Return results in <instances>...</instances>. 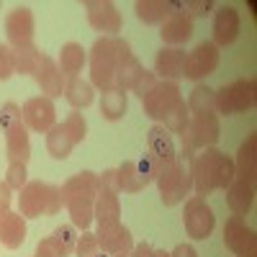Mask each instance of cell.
I'll use <instances>...</instances> for the list:
<instances>
[{
	"instance_id": "cell-1",
	"label": "cell",
	"mask_w": 257,
	"mask_h": 257,
	"mask_svg": "<svg viewBox=\"0 0 257 257\" xmlns=\"http://www.w3.org/2000/svg\"><path fill=\"white\" fill-rule=\"evenodd\" d=\"M188 126L180 134L183 139V155L196 157L201 149H208L219 142V113L213 108V90L206 85H196L188 95Z\"/></svg>"
},
{
	"instance_id": "cell-2",
	"label": "cell",
	"mask_w": 257,
	"mask_h": 257,
	"mask_svg": "<svg viewBox=\"0 0 257 257\" xmlns=\"http://www.w3.org/2000/svg\"><path fill=\"white\" fill-rule=\"evenodd\" d=\"M190 173H193V190L203 198L213 190H226L231 185L234 160L221 149L208 147V149H201V155L193 157Z\"/></svg>"
},
{
	"instance_id": "cell-3",
	"label": "cell",
	"mask_w": 257,
	"mask_h": 257,
	"mask_svg": "<svg viewBox=\"0 0 257 257\" xmlns=\"http://www.w3.org/2000/svg\"><path fill=\"white\" fill-rule=\"evenodd\" d=\"M128 57H132V47L126 39L100 36L90 49V85L100 90H113L116 70Z\"/></svg>"
},
{
	"instance_id": "cell-4",
	"label": "cell",
	"mask_w": 257,
	"mask_h": 257,
	"mask_svg": "<svg viewBox=\"0 0 257 257\" xmlns=\"http://www.w3.org/2000/svg\"><path fill=\"white\" fill-rule=\"evenodd\" d=\"M62 206H67L72 224L88 231L93 224V206L98 198V175L95 173H77L59 188Z\"/></svg>"
},
{
	"instance_id": "cell-5",
	"label": "cell",
	"mask_w": 257,
	"mask_h": 257,
	"mask_svg": "<svg viewBox=\"0 0 257 257\" xmlns=\"http://www.w3.org/2000/svg\"><path fill=\"white\" fill-rule=\"evenodd\" d=\"M0 128L6 134V155L8 162L26 165L31 157V142H29V128L21 118V105L6 103L0 108Z\"/></svg>"
},
{
	"instance_id": "cell-6",
	"label": "cell",
	"mask_w": 257,
	"mask_h": 257,
	"mask_svg": "<svg viewBox=\"0 0 257 257\" xmlns=\"http://www.w3.org/2000/svg\"><path fill=\"white\" fill-rule=\"evenodd\" d=\"M62 208V196H59V188L49 185V183H41V180H31L21 188V196H18V213L24 219H39L41 213L44 216H54Z\"/></svg>"
},
{
	"instance_id": "cell-7",
	"label": "cell",
	"mask_w": 257,
	"mask_h": 257,
	"mask_svg": "<svg viewBox=\"0 0 257 257\" xmlns=\"http://www.w3.org/2000/svg\"><path fill=\"white\" fill-rule=\"evenodd\" d=\"M190 162H193V157L178 155V160H175L173 165L162 167V170H160V175L155 178L165 206H175V203H180V201L188 196V193L193 190Z\"/></svg>"
},
{
	"instance_id": "cell-8",
	"label": "cell",
	"mask_w": 257,
	"mask_h": 257,
	"mask_svg": "<svg viewBox=\"0 0 257 257\" xmlns=\"http://www.w3.org/2000/svg\"><path fill=\"white\" fill-rule=\"evenodd\" d=\"M252 105H254V80H234L231 85H224L221 90H213L216 113L231 116L252 108Z\"/></svg>"
},
{
	"instance_id": "cell-9",
	"label": "cell",
	"mask_w": 257,
	"mask_h": 257,
	"mask_svg": "<svg viewBox=\"0 0 257 257\" xmlns=\"http://www.w3.org/2000/svg\"><path fill=\"white\" fill-rule=\"evenodd\" d=\"M160 170H162V165H160L152 155H149V152H147L139 162H134V160L123 162V165L118 167L121 190H126V193H139V190H144L149 183L160 175Z\"/></svg>"
},
{
	"instance_id": "cell-10",
	"label": "cell",
	"mask_w": 257,
	"mask_h": 257,
	"mask_svg": "<svg viewBox=\"0 0 257 257\" xmlns=\"http://www.w3.org/2000/svg\"><path fill=\"white\" fill-rule=\"evenodd\" d=\"M183 100L180 95V88L178 82H170V80H157L155 88L149 90L144 98H142V105H144V113L155 121H165V116L175 108V105Z\"/></svg>"
},
{
	"instance_id": "cell-11",
	"label": "cell",
	"mask_w": 257,
	"mask_h": 257,
	"mask_svg": "<svg viewBox=\"0 0 257 257\" xmlns=\"http://www.w3.org/2000/svg\"><path fill=\"white\" fill-rule=\"evenodd\" d=\"M183 224H185V231H188L190 239H208L211 231H213V224H216V219H213L211 206L201 196H193L185 203Z\"/></svg>"
},
{
	"instance_id": "cell-12",
	"label": "cell",
	"mask_w": 257,
	"mask_h": 257,
	"mask_svg": "<svg viewBox=\"0 0 257 257\" xmlns=\"http://www.w3.org/2000/svg\"><path fill=\"white\" fill-rule=\"evenodd\" d=\"M224 242L237 257H257V234L242 221V216H231L224 224Z\"/></svg>"
},
{
	"instance_id": "cell-13",
	"label": "cell",
	"mask_w": 257,
	"mask_h": 257,
	"mask_svg": "<svg viewBox=\"0 0 257 257\" xmlns=\"http://www.w3.org/2000/svg\"><path fill=\"white\" fill-rule=\"evenodd\" d=\"M219 67V47L213 41H203L185 57V67H183V77L190 80H201L206 75H211Z\"/></svg>"
},
{
	"instance_id": "cell-14",
	"label": "cell",
	"mask_w": 257,
	"mask_h": 257,
	"mask_svg": "<svg viewBox=\"0 0 257 257\" xmlns=\"http://www.w3.org/2000/svg\"><path fill=\"white\" fill-rule=\"evenodd\" d=\"M85 8H88V24L103 36H116L121 31V13L113 3H108V0H88Z\"/></svg>"
},
{
	"instance_id": "cell-15",
	"label": "cell",
	"mask_w": 257,
	"mask_h": 257,
	"mask_svg": "<svg viewBox=\"0 0 257 257\" xmlns=\"http://www.w3.org/2000/svg\"><path fill=\"white\" fill-rule=\"evenodd\" d=\"M160 36L167 47H180L193 36V18L183 11L175 8V3H170V13L160 24Z\"/></svg>"
},
{
	"instance_id": "cell-16",
	"label": "cell",
	"mask_w": 257,
	"mask_h": 257,
	"mask_svg": "<svg viewBox=\"0 0 257 257\" xmlns=\"http://www.w3.org/2000/svg\"><path fill=\"white\" fill-rule=\"evenodd\" d=\"M21 118H24L26 128L31 132H49L54 126V118H57V111H54V103L44 95V98H29L21 108Z\"/></svg>"
},
{
	"instance_id": "cell-17",
	"label": "cell",
	"mask_w": 257,
	"mask_h": 257,
	"mask_svg": "<svg viewBox=\"0 0 257 257\" xmlns=\"http://www.w3.org/2000/svg\"><path fill=\"white\" fill-rule=\"evenodd\" d=\"M6 34L13 47L34 44V13L26 6H16L6 18Z\"/></svg>"
},
{
	"instance_id": "cell-18",
	"label": "cell",
	"mask_w": 257,
	"mask_h": 257,
	"mask_svg": "<svg viewBox=\"0 0 257 257\" xmlns=\"http://www.w3.org/2000/svg\"><path fill=\"white\" fill-rule=\"evenodd\" d=\"M34 80H36V85L41 88V93H47V98L52 100V98H59L62 93H64V75L59 72V67H57V62L52 59V57H41V62H39V67H36V72H34Z\"/></svg>"
},
{
	"instance_id": "cell-19",
	"label": "cell",
	"mask_w": 257,
	"mask_h": 257,
	"mask_svg": "<svg viewBox=\"0 0 257 257\" xmlns=\"http://www.w3.org/2000/svg\"><path fill=\"white\" fill-rule=\"evenodd\" d=\"M185 52L180 47H165L157 52L155 57V75L170 82H178L183 77V67H185Z\"/></svg>"
},
{
	"instance_id": "cell-20",
	"label": "cell",
	"mask_w": 257,
	"mask_h": 257,
	"mask_svg": "<svg viewBox=\"0 0 257 257\" xmlns=\"http://www.w3.org/2000/svg\"><path fill=\"white\" fill-rule=\"evenodd\" d=\"M147 147H149V155H152L162 167L173 165L178 160V152H175V144H173V137L165 126H152L147 132Z\"/></svg>"
},
{
	"instance_id": "cell-21",
	"label": "cell",
	"mask_w": 257,
	"mask_h": 257,
	"mask_svg": "<svg viewBox=\"0 0 257 257\" xmlns=\"http://www.w3.org/2000/svg\"><path fill=\"white\" fill-rule=\"evenodd\" d=\"M239 34V13L231 6H224L213 16V44L216 47H226L231 44Z\"/></svg>"
},
{
	"instance_id": "cell-22",
	"label": "cell",
	"mask_w": 257,
	"mask_h": 257,
	"mask_svg": "<svg viewBox=\"0 0 257 257\" xmlns=\"http://www.w3.org/2000/svg\"><path fill=\"white\" fill-rule=\"evenodd\" d=\"M26 242V219L16 211L0 213V244L8 249H18Z\"/></svg>"
},
{
	"instance_id": "cell-23",
	"label": "cell",
	"mask_w": 257,
	"mask_h": 257,
	"mask_svg": "<svg viewBox=\"0 0 257 257\" xmlns=\"http://www.w3.org/2000/svg\"><path fill=\"white\" fill-rule=\"evenodd\" d=\"M95 237H98L100 252H105V254L132 252V247H134L132 231H128L123 224H118V226H111V229H98V231H95Z\"/></svg>"
},
{
	"instance_id": "cell-24",
	"label": "cell",
	"mask_w": 257,
	"mask_h": 257,
	"mask_svg": "<svg viewBox=\"0 0 257 257\" xmlns=\"http://www.w3.org/2000/svg\"><path fill=\"white\" fill-rule=\"evenodd\" d=\"M93 219L98 221V229L118 226V224H121V203H118V196L98 193L95 206H93Z\"/></svg>"
},
{
	"instance_id": "cell-25",
	"label": "cell",
	"mask_w": 257,
	"mask_h": 257,
	"mask_svg": "<svg viewBox=\"0 0 257 257\" xmlns=\"http://www.w3.org/2000/svg\"><path fill=\"white\" fill-rule=\"evenodd\" d=\"M226 203L231 208L234 216H244V213L252 211V203H254V185L247 183V180H231L229 185V193H226Z\"/></svg>"
},
{
	"instance_id": "cell-26",
	"label": "cell",
	"mask_w": 257,
	"mask_h": 257,
	"mask_svg": "<svg viewBox=\"0 0 257 257\" xmlns=\"http://www.w3.org/2000/svg\"><path fill=\"white\" fill-rule=\"evenodd\" d=\"M254 144H257V134H249L239 152H237V162H234V178L239 180H247L254 185Z\"/></svg>"
},
{
	"instance_id": "cell-27",
	"label": "cell",
	"mask_w": 257,
	"mask_h": 257,
	"mask_svg": "<svg viewBox=\"0 0 257 257\" xmlns=\"http://www.w3.org/2000/svg\"><path fill=\"white\" fill-rule=\"evenodd\" d=\"M85 49L77 44V41H70V44H64L62 52H59V72L64 77H77V72L82 70V64H85Z\"/></svg>"
},
{
	"instance_id": "cell-28",
	"label": "cell",
	"mask_w": 257,
	"mask_h": 257,
	"mask_svg": "<svg viewBox=\"0 0 257 257\" xmlns=\"http://www.w3.org/2000/svg\"><path fill=\"white\" fill-rule=\"evenodd\" d=\"M75 142L70 139V134L64 132L62 123H54L49 132H47V152L54 157V160H67L70 152H72Z\"/></svg>"
},
{
	"instance_id": "cell-29",
	"label": "cell",
	"mask_w": 257,
	"mask_h": 257,
	"mask_svg": "<svg viewBox=\"0 0 257 257\" xmlns=\"http://www.w3.org/2000/svg\"><path fill=\"white\" fill-rule=\"evenodd\" d=\"M13 70L18 75H34L36 67H39V62H41V54L34 44H24V47H13Z\"/></svg>"
},
{
	"instance_id": "cell-30",
	"label": "cell",
	"mask_w": 257,
	"mask_h": 257,
	"mask_svg": "<svg viewBox=\"0 0 257 257\" xmlns=\"http://www.w3.org/2000/svg\"><path fill=\"white\" fill-rule=\"evenodd\" d=\"M142 72H144V67H142V62L134 54L128 57V59H123V64L116 70V77H113V90H121V93L132 90Z\"/></svg>"
},
{
	"instance_id": "cell-31",
	"label": "cell",
	"mask_w": 257,
	"mask_h": 257,
	"mask_svg": "<svg viewBox=\"0 0 257 257\" xmlns=\"http://www.w3.org/2000/svg\"><path fill=\"white\" fill-rule=\"evenodd\" d=\"M64 98L72 108H85V105L93 103V85L80 77H72L64 82Z\"/></svg>"
},
{
	"instance_id": "cell-32",
	"label": "cell",
	"mask_w": 257,
	"mask_h": 257,
	"mask_svg": "<svg viewBox=\"0 0 257 257\" xmlns=\"http://www.w3.org/2000/svg\"><path fill=\"white\" fill-rule=\"evenodd\" d=\"M134 11H137V18L142 24L155 26V24H162L165 16L170 13V3H165V0H139L134 6Z\"/></svg>"
},
{
	"instance_id": "cell-33",
	"label": "cell",
	"mask_w": 257,
	"mask_h": 257,
	"mask_svg": "<svg viewBox=\"0 0 257 257\" xmlns=\"http://www.w3.org/2000/svg\"><path fill=\"white\" fill-rule=\"evenodd\" d=\"M126 93L121 90H103L100 95V116L108 121H118L126 113Z\"/></svg>"
},
{
	"instance_id": "cell-34",
	"label": "cell",
	"mask_w": 257,
	"mask_h": 257,
	"mask_svg": "<svg viewBox=\"0 0 257 257\" xmlns=\"http://www.w3.org/2000/svg\"><path fill=\"white\" fill-rule=\"evenodd\" d=\"M52 242L59 247V252L67 257L70 252H75V244H77V234H75V226L72 224H62V226H57L52 234Z\"/></svg>"
},
{
	"instance_id": "cell-35",
	"label": "cell",
	"mask_w": 257,
	"mask_h": 257,
	"mask_svg": "<svg viewBox=\"0 0 257 257\" xmlns=\"http://www.w3.org/2000/svg\"><path fill=\"white\" fill-rule=\"evenodd\" d=\"M162 126L167 128L170 134H183L185 132V126H188V105H185V100H180L175 108L165 116Z\"/></svg>"
},
{
	"instance_id": "cell-36",
	"label": "cell",
	"mask_w": 257,
	"mask_h": 257,
	"mask_svg": "<svg viewBox=\"0 0 257 257\" xmlns=\"http://www.w3.org/2000/svg\"><path fill=\"white\" fill-rule=\"evenodd\" d=\"M98 193H108V196H118L121 193V183H118V167L103 170L98 175Z\"/></svg>"
},
{
	"instance_id": "cell-37",
	"label": "cell",
	"mask_w": 257,
	"mask_h": 257,
	"mask_svg": "<svg viewBox=\"0 0 257 257\" xmlns=\"http://www.w3.org/2000/svg\"><path fill=\"white\" fill-rule=\"evenodd\" d=\"M64 132L70 134V139L75 142V144H80L82 139H85V132H88V123H85V118H82V113H70L67 118H64Z\"/></svg>"
},
{
	"instance_id": "cell-38",
	"label": "cell",
	"mask_w": 257,
	"mask_h": 257,
	"mask_svg": "<svg viewBox=\"0 0 257 257\" xmlns=\"http://www.w3.org/2000/svg\"><path fill=\"white\" fill-rule=\"evenodd\" d=\"M75 252H77V257H95V254H100L98 237H95L93 231H82V237H77Z\"/></svg>"
},
{
	"instance_id": "cell-39",
	"label": "cell",
	"mask_w": 257,
	"mask_h": 257,
	"mask_svg": "<svg viewBox=\"0 0 257 257\" xmlns=\"http://www.w3.org/2000/svg\"><path fill=\"white\" fill-rule=\"evenodd\" d=\"M6 183L11 190H21L26 185V165H16L8 162V173H6Z\"/></svg>"
},
{
	"instance_id": "cell-40",
	"label": "cell",
	"mask_w": 257,
	"mask_h": 257,
	"mask_svg": "<svg viewBox=\"0 0 257 257\" xmlns=\"http://www.w3.org/2000/svg\"><path fill=\"white\" fill-rule=\"evenodd\" d=\"M155 82H157V75H155V72H149V70H144V72L139 75V80H137V85H134L132 90H134L139 98H144L149 90L155 88Z\"/></svg>"
},
{
	"instance_id": "cell-41",
	"label": "cell",
	"mask_w": 257,
	"mask_h": 257,
	"mask_svg": "<svg viewBox=\"0 0 257 257\" xmlns=\"http://www.w3.org/2000/svg\"><path fill=\"white\" fill-rule=\"evenodd\" d=\"M13 72V52L6 44H0V80H8Z\"/></svg>"
},
{
	"instance_id": "cell-42",
	"label": "cell",
	"mask_w": 257,
	"mask_h": 257,
	"mask_svg": "<svg viewBox=\"0 0 257 257\" xmlns=\"http://www.w3.org/2000/svg\"><path fill=\"white\" fill-rule=\"evenodd\" d=\"M34 257H64V254H62V252H59V247L52 242V237H47V239H41V242L36 244Z\"/></svg>"
},
{
	"instance_id": "cell-43",
	"label": "cell",
	"mask_w": 257,
	"mask_h": 257,
	"mask_svg": "<svg viewBox=\"0 0 257 257\" xmlns=\"http://www.w3.org/2000/svg\"><path fill=\"white\" fill-rule=\"evenodd\" d=\"M11 206V188L6 180H0V213H6Z\"/></svg>"
},
{
	"instance_id": "cell-44",
	"label": "cell",
	"mask_w": 257,
	"mask_h": 257,
	"mask_svg": "<svg viewBox=\"0 0 257 257\" xmlns=\"http://www.w3.org/2000/svg\"><path fill=\"white\" fill-rule=\"evenodd\" d=\"M170 257H198V252L193 249L190 244H178L173 252H170Z\"/></svg>"
},
{
	"instance_id": "cell-45",
	"label": "cell",
	"mask_w": 257,
	"mask_h": 257,
	"mask_svg": "<svg viewBox=\"0 0 257 257\" xmlns=\"http://www.w3.org/2000/svg\"><path fill=\"white\" fill-rule=\"evenodd\" d=\"M152 244H147V242H142V244H137V247H132V257H152Z\"/></svg>"
},
{
	"instance_id": "cell-46",
	"label": "cell",
	"mask_w": 257,
	"mask_h": 257,
	"mask_svg": "<svg viewBox=\"0 0 257 257\" xmlns=\"http://www.w3.org/2000/svg\"><path fill=\"white\" fill-rule=\"evenodd\" d=\"M152 257H170V252H165V249H155Z\"/></svg>"
},
{
	"instance_id": "cell-47",
	"label": "cell",
	"mask_w": 257,
	"mask_h": 257,
	"mask_svg": "<svg viewBox=\"0 0 257 257\" xmlns=\"http://www.w3.org/2000/svg\"><path fill=\"white\" fill-rule=\"evenodd\" d=\"M113 257H132V252H118V254H113Z\"/></svg>"
},
{
	"instance_id": "cell-48",
	"label": "cell",
	"mask_w": 257,
	"mask_h": 257,
	"mask_svg": "<svg viewBox=\"0 0 257 257\" xmlns=\"http://www.w3.org/2000/svg\"><path fill=\"white\" fill-rule=\"evenodd\" d=\"M95 257H105V252H100V254H95Z\"/></svg>"
}]
</instances>
